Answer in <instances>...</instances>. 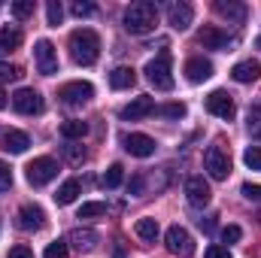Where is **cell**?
Segmentation results:
<instances>
[{
    "label": "cell",
    "instance_id": "1",
    "mask_svg": "<svg viewBox=\"0 0 261 258\" xmlns=\"http://www.w3.org/2000/svg\"><path fill=\"white\" fill-rule=\"evenodd\" d=\"M67 49H70V58L79 67H91L100 58V37H97L91 28H79V31L70 34Z\"/></svg>",
    "mask_w": 261,
    "mask_h": 258
},
{
    "label": "cell",
    "instance_id": "2",
    "mask_svg": "<svg viewBox=\"0 0 261 258\" xmlns=\"http://www.w3.org/2000/svg\"><path fill=\"white\" fill-rule=\"evenodd\" d=\"M158 24V6L152 0H137L125 9V31L134 37H143V34H152Z\"/></svg>",
    "mask_w": 261,
    "mask_h": 258
},
{
    "label": "cell",
    "instance_id": "3",
    "mask_svg": "<svg viewBox=\"0 0 261 258\" xmlns=\"http://www.w3.org/2000/svg\"><path fill=\"white\" fill-rule=\"evenodd\" d=\"M146 79L158 88V91H170L173 88V73H170V52H161L155 55L149 64H146Z\"/></svg>",
    "mask_w": 261,
    "mask_h": 258
},
{
    "label": "cell",
    "instance_id": "4",
    "mask_svg": "<svg viewBox=\"0 0 261 258\" xmlns=\"http://www.w3.org/2000/svg\"><path fill=\"white\" fill-rule=\"evenodd\" d=\"M24 176H28V183H31L34 189H43V186H49V183L58 176V161L49 158V155L34 158V161L24 167Z\"/></svg>",
    "mask_w": 261,
    "mask_h": 258
},
{
    "label": "cell",
    "instance_id": "5",
    "mask_svg": "<svg viewBox=\"0 0 261 258\" xmlns=\"http://www.w3.org/2000/svg\"><path fill=\"white\" fill-rule=\"evenodd\" d=\"M203 167H206V173H210L213 179H228V173H231V158H228V152H225L222 146H210L206 155H203Z\"/></svg>",
    "mask_w": 261,
    "mask_h": 258
},
{
    "label": "cell",
    "instance_id": "6",
    "mask_svg": "<svg viewBox=\"0 0 261 258\" xmlns=\"http://www.w3.org/2000/svg\"><path fill=\"white\" fill-rule=\"evenodd\" d=\"M164 240H167V249H170L173 255H179V258H189V255H195V240H192V234H189L186 228H179V225H173V228H167V234H164Z\"/></svg>",
    "mask_w": 261,
    "mask_h": 258
},
{
    "label": "cell",
    "instance_id": "7",
    "mask_svg": "<svg viewBox=\"0 0 261 258\" xmlns=\"http://www.w3.org/2000/svg\"><path fill=\"white\" fill-rule=\"evenodd\" d=\"M12 107L21 116H37V113H43V94L37 88H18L12 94Z\"/></svg>",
    "mask_w": 261,
    "mask_h": 258
},
{
    "label": "cell",
    "instance_id": "8",
    "mask_svg": "<svg viewBox=\"0 0 261 258\" xmlns=\"http://www.w3.org/2000/svg\"><path fill=\"white\" fill-rule=\"evenodd\" d=\"M58 97L67 107H82V104H88L94 97V85L91 82H67V85H61Z\"/></svg>",
    "mask_w": 261,
    "mask_h": 258
},
{
    "label": "cell",
    "instance_id": "9",
    "mask_svg": "<svg viewBox=\"0 0 261 258\" xmlns=\"http://www.w3.org/2000/svg\"><path fill=\"white\" fill-rule=\"evenodd\" d=\"M34 61H37V70L43 76H55L58 73V55H55V46L49 40H40L34 46Z\"/></svg>",
    "mask_w": 261,
    "mask_h": 258
},
{
    "label": "cell",
    "instance_id": "10",
    "mask_svg": "<svg viewBox=\"0 0 261 258\" xmlns=\"http://www.w3.org/2000/svg\"><path fill=\"white\" fill-rule=\"evenodd\" d=\"M206 113H213V116L231 122V119L237 116V107H234V100H231L228 91H213V94L206 97Z\"/></svg>",
    "mask_w": 261,
    "mask_h": 258
},
{
    "label": "cell",
    "instance_id": "11",
    "mask_svg": "<svg viewBox=\"0 0 261 258\" xmlns=\"http://www.w3.org/2000/svg\"><path fill=\"white\" fill-rule=\"evenodd\" d=\"M192 18H195V9H192V3H186V0H176V3H170V6H167V24H170L173 31H189Z\"/></svg>",
    "mask_w": 261,
    "mask_h": 258
},
{
    "label": "cell",
    "instance_id": "12",
    "mask_svg": "<svg viewBox=\"0 0 261 258\" xmlns=\"http://www.w3.org/2000/svg\"><path fill=\"white\" fill-rule=\"evenodd\" d=\"M122 143H125V149H128L134 158H149V155H155V140H152L149 134H125Z\"/></svg>",
    "mask_w": 261,
    "mask_h": 258
},
{
    "label": "cell",
    "instance_id": "13",
    "mask_svg": "<svg viewBox=\"0 0 261 258\" xmlns=\"http://www.w3.org/2000/svg\"><path fill=\"white\" fill-rule=\"evenodd\" d=\"M186 197H189L192 207H206L213 200V192H210V186H206L203 176H189L186 179Z\"/></svg>",
    "mask_w": 261,
    "mask_h": 258
},
{
    "label": "cell",
    "instance_id": "14",
    "mask_svg": "<svg viewBox=\"0 0 261 258\" xmlns=\"http://www.w3.org/2000/svg\"><path fill=\"white\" fill-rule=\"evenodd\" d=\"M197 40H200L203 49H216V52H231L228 46H234V40H231L225 31H219V28H203V31L197 34Z\"/></svg>",
    "mask_w": 261,
    "mask_h": 258
},
{
    "label": "cell",
    "instance_id": "15",
    "mask_svg": "<svg viewBox=\"0 0 261 258\" xmlns=\"http://www.w3.org/2000/svg\"><path fill=\"white\" fill-rule=\"evenodd\" d=\"M155 113V100L152 97H134L128 107H122V119L125 122H140V119H146V116H152Z\"/></svg>",
    "mask_w": 261,
    "mask_h": 258
},
{
    "label": "cell",
    "instance_id": "16",
    "mask_svg": "<svg viewBox=\"0 0 261 258\" xmlns=\"http://www.w3.org/2000/svg\"><path fill=\"white\" fill-rule=\"evenodd\" d=\"M28 146H31V137L24 134V131H3L0 134V149H6V152H12V155H21V152H28Z\"/></svg>",
    "mask_w": 261,
    "mask_h": 258
},
{
    "label": "cell",
    "instance_id": "17",
    "mask_svg": "<svg viewBox=\"0 0 261 258\" xmlns=\"http://www.w3.org/2000/svg\"><path fill=\"white\" fill-rule=\"evenodd\" d=\"M43 225H46V213H43L40 207L28 203V207L18 210V228H21V231H40Z\"/></svg>",
    "mask_w": 261,
    "mask_h": 258
},
{
    "label": "cell",
    "instance_id": "18",
    "mask_svg": "<svg viewBox=\"0 0 261 258\" xmlns=\"http://www.w3.org/2000/svg\"><path fill=\"white\" fill-rule=\"evenodd\" d=\"M213 76V61H206V58H189L186 61V79L189 82H206Z\"/></svg>",
    "mask_w": 261,
    "mask_h": 258
},
{
    "label": "cell",
    "instance_id": "19",
    "mask_svg": "<svg viewBox=\"0 0 261 258\" xmlns=\"http://www.w3.org/2000/svg\"><path fill=\"white\" fill-rule=\"evenodd\" d=\"M97 240H100V237H97L94 231H88V228H76V231L70 234V243H73L79 252H94V249H97Z\"/></svg>",
    "mask_w": 261,
    "mask_h": 258
},
{
    "label": "cell",
    "instance_id": "20",
    "mask_svg": "<svg viewBox=\"0 0 261 258\" xmlns=\"http://www.w3.org/2000/svg\"><path fill=\"white\" fill-rule=\"evenodd\" d=\"M231 76H234V82H255L261 76V64L258 61H240V64H234V70H231Z\"/></svg>",
    "mask_w": 261,
    "mask_h": 258
},
{
    "label": "cell",
    "instance_id": "21",
    "mask_svg": "<svg viewBox=\"0 0 261 258\" xmlns=\"http://www.w3.org/2000/svg\"><path fill=\"white\" fill-rule=\"evenodd\" d=\"M216 12L219 15H225L228 21H243L246 18V6L243 3H237V0H216Z\"/></svg>",
    "mask_w": 261,
    "mask_h": 258
},
{
    "label": "cell",
    "instance_id": "22",
    "mask_svg": "<svg viewBox=\"0 0 261 258\" xmlns=\"http://www.w3.org/2000/svg\"><path fill=\"white\" fill-rule=\"evenodd\" d=\"M134 82H137V73H134V67H116V70L110 73V85H113L116 91L130 88Z\"/></svg>",
    "mask_w": 261,
    "mask_h": 258
},
{
    "label": "cell",
    "instance_id": "23",
    "mask_svg": "<svg viewBox=\"0 0 261 258\" xmlns=\"http://www.w3.org/2000/svg\"><path fill=\"white\" fill-rule=\"evenodd\" d=\"M134 231H137V237H140V240H146V243H155V240H158V234H161V228H158V222H155V219H137Z\"/></svg>",
    "mask_w": 261,
    "mask_h": 258
},
{
    "label": "cell",
    "instance_id": "24",
    "mask_svg": "<svg viewBox=\"0 0 261 258\" xmlns=\"http://www.w3.org/2000/svg\"><path fill=\"white\" fill-rule=\"evenodd\" d=\"M79 197V179H67L64 186L55 192V203L58 207H67V203H73Z\"/></svg>",
    "mask_w": 261,
    "mask_h": 258
},
{
    "label": "cell",
    "instance_id": "25",
    "mask_svg": "<svg viewBox=\"0 0 261 258\" xmlns=\"http://www.w3.org/2000/svg\"><path fill=\"white\" fill-rule=\"evenodd\" d=\"M21 31L18 28H3L0 31V52H12V49H18L21 46Z\"/></svg>",
    "mask_w": 261,
    "mask_h": 258
},
{
    "label": "cell",
    "instance_id": "26",
    "mask_svg": "<svg viewBox=\"0 0 261 258\" xmlns=\"http://www.w3.org/2000/svg\"><path fill=\"white\" fill-rule=\"evenodd\" d=\"M85 134H88V125L79 122V119H67L64 125H61V137L64 140H82Z\"/></svg>",
    "mask_w": 261,
    "mask_h": 258
},
{
    "label": "cell",
    "instance_id": "27",
    "mask_svg": "<svg viewBox=\"0 0 261 258\" xmlns=\"http://www.w3.org/2000/svg\"><path fill=\"white\" fill-rule=\"evenodd\" d=\"M122 179H125V167H122V164H113V167L100 176V186H103V189H119Z\"/></svg>",
    "mask_w": 261,
    "mask_h": 258
},
{
    "label": "cell",
    "instance_id": "28",
    "mask_svg": "<svg viewBox=\"0 0 261 258\" xmlns=\"http://www.w3.org/2000/svg\"><path fill=\"white\" fill-rule=\"evenodd\" d=\"M103 213H107V203H100V200H88V203L79 207L76 219H94V216H103Z\"/></svg>",
    "mask_w": 261,
    "mask_h": 258
},
{
    "label": "cell",
    "instance_id": "29",
    "mask_svg": "<svg viewBox=\"0 0 261 258\" xmlns=\"http://www.w3.org/2000/svg\"><path fill=\"white\" fill-rule=\"evenodd\" d=\"M46 18H49V24H52V28H58V24H61L64 9H61V3H58V0H49V3H46Z\"/></svg>",
    "mask_w": 261,
    "mask_h": 258
},
{
    "label": "cell",
    "instance_id": "30",
    "mask_svg": "<svg viewBox=\"0 0 261 258\" xmlns=\"http://www.w3.org/2000/svg\"><path fill=\"white\" fill-rule=\"evenodd\" d=\"M67 255H70L67 240H55V243H49V246H46V252H43V258H67Z\"/></svg>",
    "mask_w": 261,
    "mask_h": 258
},
{
    "label": "cell",
    "instance_id": "31",
    "mask_svg": "<svg viewBox=\"0 0 261 258\" xmlns=\"http://www.w3.org/2000/svg\"><path fill=\"white\" fill-rule=\"evenodd\" d=\"M155 113L164 116V119H182L186 116V107L182 104H167V107H155Z\"/></svg>",
    "mask_w": 261,
    "mask_h": 258
},
{
    "label": "cell",
    "instance_id": "32",
    "mask_svg": "<svg viewBox=\"0 0 261 258\" xmlns=\"http://www.w3.org/2000/svg\"><path fill=\"white\" fill-rule=\"evenodd\" d=\"M243 161H246L249 170H261V146H249L243 152Z\"/></svg>",
    "mask_w": 261,
    "mask_h": 258
},
{
    "label": "cell",
    "instance_id": "33",
    "mask_svg": "<svg viewBox=\"0 0 261 258\" xmlns=\"http://www.w3.org/2000/svg\"><path fill=\"white\" fill-rule=\"evenodd\" d=\"M12 15L15 18H31L34 15V0H15L12 3Z\"/></svg>",
    "mask_w": 261,
    "mask_h": 258
},
{
    "label": "cell",
    "instance_id": "34",
    "mask_svg": "<svg viewBox=\"0 0 261 258\" xmlns=\"http://www.w3.org/2000/svg\"><path fill=\"white\" fill-rule=\"evenodd\" d=\"M70 12H73L76 18H88V15L97 12V6H94V3H82V0H76V3L70 6Z\"/></svg>",
    "mask_w": 261,
    "mask_h": 258
},
{
    "label": "cell",
    "instance_id": "35",
    "mask_svg": "<svg viewBox=\"0 0 261 258\" xmlns=\"http://www.w3.org/2000/svg\"><path fill=\"white\" fill-rule=\"evenodd\" d=\"M64 158L70 164H82L85 161V149L82 146H64Z\"/></svg>",
    "mask_w": 261,
    "mask_h": 258
},
{
    "label": "cell",
    "instance_id": "36",
    "mask_svg": "<svg viewBox=\"0 0 261 258\" xmlns=\"http://www.w3.org/2000/svg\"><path fill=\"white\" fill-rule=\"evenodd\" d=\"M240 237H243L240 225H228V228H222V240H225V243H237Z\"/></svg>",
    "mask_w": 261,
    "mask_h": 258
},
{
    "label": "cell",
    "instance_id": "37",
    "mask_svg": "<svg viewBox=\"0 0 261 258\" xmlns=\"http://www.w3.org/2000/svg\"><path fill=\"white\" fill-rule=\"evenodd\" d=\"M0 79H21V67L18 64H0Z\"/></svg>",
    "mask_w": 261,
    "mask_h": 258
},
{
    "label": "cell",
    "instance_id": "38",
    "mask_svg": "<svg viewBox=\"0 0 261 258\" xmlns=\"http://www.w3.org/2000/svg\"><path fill=\"white\" fill-rule=\"evenodd\" d=\"M9 186H12V170H9V164L0 161V192H9Z\"/></svg>",
    "mask_w": 261,
    "mask_h": 258
},
{
    "label": "cell",
    "instance_id": "39",
    "mask_svg": "<svg viewBox=\"0 0 261 258\" xmlns=\"http://www.w3.org/2000/svg\"><path fill=\"white\" fill-rule=\"evenodd\" d=\"M206 258H231V252H228V246H219V243H213V246H206V252H203Z\"/></svg>",
    "mask_w": 261,
    "mask_h": 258
},
{
    "label": "cell",
    "instance_id": "40",
    "mask_svg": "<svg viewBox=\"0 0 261 258\" xmlns=\"http://www.w3.org/2000/svg\"><path fill=\"white\" fill-rule=\"evenodd\" d=\"M240 192L246 194L249 200H261V186H252V183H246V186H243Z\"/></svg>",
    "mask_w": 261,
    "mask_h": 258
},
{
    "label": "cell",
    "instance_id": "41",
    "mask_svg": "<svg viewBox=\"0 0 261 258\" xmlns=\"http://www.w3.org/2000/svg\"><path fill=\"white\" fill-rule=\"evenodd\" d=\"M9 258H34V252H31L28 246H12V249H9Z\"/></svg>",
    "mask_w": 261,
    "mask_h": 258
},
{
    "label": "cell",
    "instance_id": "42",
    "mask_svg": "<svg viewBox=\"0 0 261 258\" xmlns=\"http://www.w3.org/2000/svg\"><path fill=\"white\" fill-rule=\"evenodd\" d=\"M200 228H203V231H213V228H216V222H213V216H210V219H200Z\"/></svg>",
    "mask_w": 261,
    "mask_h": 258
},
{
    "label": "cell",
    "instance_id": "43",
    "mask_svg": "<svg viewBox=\"0 0 261 258\" xmlns=\"http://www.w3.org/2000/svg\"><path fill=\"white\" fill-rule=\"evenodd\" d=\"M6 107V91H3V85H0V110Z\"/></svg>",
    "mask_w": 261,
    "mask_h": 258
},
{
    "label": "cell",
    "instance_id": "44",
    "mask_svg": "<svg viewBox=\"0 0 261 258\" xmlns=\"http://www.w3.org/2000/svg\"><path fill=\"white\" fill-rule=\"evenodd\" d=\"M255 49H261V37H258V40H255Z\"/></svg>",
    "mask_w": 261,
    "mask_h": 258
}]
</instances>
